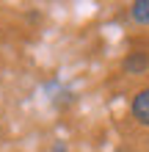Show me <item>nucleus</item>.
I'll return each instance as SVG.
<instances>
[{
  "instance_id": "f257e3e1",
  "label": "nucleus",
  "mask_w": 149,
  "mask_h": 152,
  "mask_svg": "<svg viewBox=\"0 0 149 152\" xmlns=\"http://www.w3.org/2000/svg\"><path fill=\"white\" fill-rule=\"evenodd\" d=\"M130 116L141 127H149V86L133 94V100H130Z\"/></svg>"
},
{
  "instance_id": "f03ea898",
  "label": "nucleus",
  "mask_w": 149,
  "mask_h": 152,
  "mask_svg": "<svg viewBox=\"0 0 149 152\" xmlns=\"http://www.w3.org/2000/svg\"><path fill=\"white\" fill-rule=\"evenodd\" d=\"M121 69H124L127 75H144L149 69V53H141V50L127 53V58L121 61Z\"/></svg>"
},
{
  "instance_id": "7ed1b4c3",
  "label": "nucleus",
  "mask_w": 149,
  "mask_h": 152,
  "mask_svg": "<svg viewBox=\"0 0 149 152\" xmlns=\"http://www.w3.org/2000/svg\"><path fill=\"white\" fill-rule=\"evenodd\" d=\"M130 20L135 25H149V0H135L130 6Z\"/></svg>"
},
{
  "instance_id": "20e7f679",
  "label": "nucleus",
  "mask_w": 149,
  "mask_h": 152,
  "mask_svg": "<svg viewBox=\"0 0 149 152\" xmlns=\"http://www.w3.org/2000/svg\"><path fill=\"white\" fill-rule=\"evenodd\" d=\"M52 152H66V147H64V144H55V147H52Z\"/></svg>"
}]
</instances>
